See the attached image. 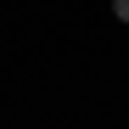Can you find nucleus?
<instances>
[{"mask_svg":"<svg viewBox=\"0 0 129 129\" xmlns=\"http://www.w3.org/2000/svg\"><path fill=\"white\" fill-rule=\"evenodd\" d=\"M112 11H118V17H123V23H129V0H112Z\"/></svg>","mask_w":129,"mask_h":129,"instance_id":"obj_1","label":"nucleus"}]
</instances>
